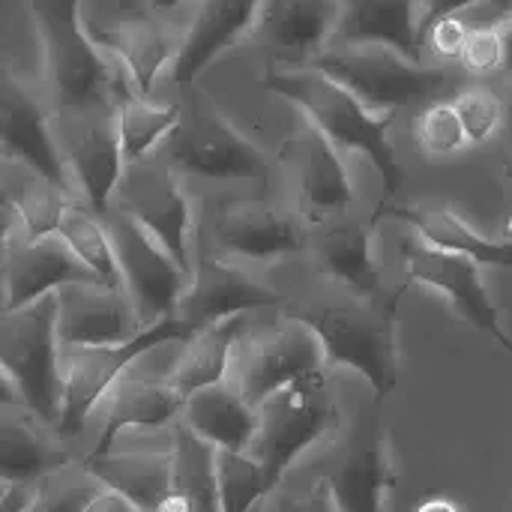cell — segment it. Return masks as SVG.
Here are the masks:
<instances>
[{
	"instance_id": "6da1fadb",
	"label": "cell",
	"mask_w": 512,
	"mask_h": 512,
	"mask_svg": "<svg viewBox=\"0 0 512 512\" xmlns=\"http://www.w3.org/2000/svg\"><path fill=\"white\" fill-rule=\"evenodd\" d=\"M264 87L294 102L309 123H315L336 147H348L363 153L384 180L387 198H396L402 186V165L387 138L396 111H372L351 87L336 81L318 66L303 69H279L267 66Z\"/></svg>"
},
{
	"instance_id": "7a4b0ae2",
	"label": "cell",
	"mask_w": 512,
	"mask_h": 512,
	"mask_svg": "<svg viewBox=\"0 0 512 512\" xmlns=\"http://www.w3.org/2000/svg\"><path fill=\"white\" fill-rule=\"evenodd\" d=\"M0 369L6 402L21 405L42 423H60L63 372L57 336V291L3 312Z\"/></svg>"
},
{
	"instance_id": "3957f363",
	"label": "cell",
	"mask_w": 512,
	"mask_h": 512,
	"mask_svg": "<svg viewBox=\"0 0 512 512\" xmlns=\"http://www.w3.org/2000/svg\"><path fill=\"white\" fill-rule=\"evenodd\" d=\"M411 285V282H408ZM408 285L366 297L363 303H339L315 312H294L315 327L321 336L327 366L357 369L381 405L399 384V348H396V315Z\"/></svg>"
},
{
	"instance_id": "277c9868",
	"label": "cell",
	"mask_w": 512,
	"mask_h": 512,
	"mask_svg": "<svg viewBox=\"0 0 512 512\" xmlns=\"http://www.w3.org/2000/svg\"><path fill=\"white\" fill-rule=\"evenodd\" d=\"M60 105L72 114L111 108V96L123 99L135 90L117 84L114 57L99 48L81 21V0H30Z\"/></svg>"
},
{
	"instance_id": "5b68a950",
	"label": "cell",
	"mask_w": 512,
	"mask_h": 512,
	"mask_svg": "<svg viewBox=\"0 0 512 512\" xmlns=\"http://www.w3.org/2000/svg\"><path fill=\"white\" fill-rule=\"evenodd\" d=\"M327 372L321 336L300 315H288L264 330L240 333L231 354L228 384L255 408L288 384Z\"/></svg>"
},
{
	"instance_id": "8992f818",
	"label": "cell",
	"mask_w": 512,
	"mask_h": 512,
	"mask_svg": "<svg viewBox=\"0 0 512 512\" xmlns=\"http://www.w3.org/2000/svg\"><path fill=\"white\" fill-rule=\"evenodd\" d=\"M192 327L177 315L162 318L144 327L138 336L117 345H60V372H63V414L57 432L63 438L78 435L93 414V408L111 393V387L123 378L126 366L141 354L168 345L186 342Z\"/></svg>"
},
{
	"instance_id": "52a82bcc",
	"label": "cell",
	"mask_w": 512,
	"mask_h": 512,
	"mask_svg": "<svg viewBox=\"0 0 512 512\" xmlns=\"http://www.w3.org/2000/svg\"><path fill=\"white\" fill-rule=\"evenodd\" d=\"M312 66L324 69L345 87H351L372 111H396L399 105L429 99L444 90L447 72L408 60L390 45H336L318 51Z\"/></svg>"
},
{
	"instance_id": "ba28073f",
	"label": "cell",
	"mask_w": 512,
	"mask_h": 512,
	"mask_svg": "<svg viewBox=\"0 0 512 512\" xmlns=\"http://www.w3.org/2000/svg\"><path fill=\"white\" fill-rule=\"evenodd\" d=\"M336 417L339 405L327 390V372L300 378L258 408V435L249 453L264 462L273 486L279 489L297 456L321 441Z\"/></svg>"
},
{
	"instance_id": "9c48e42d",
	"label": "cell",
	"mask_w": 512,
	"mask_h": 512,
	"mask_svg": "<svg viewBox=\"0 0 512 512\" xmlns=\"http://www.w3.org/2000/svg\"><path fill=\"white\" fill-rule=\"evenodd\" d=\"M102 222L108 228V237H111V246L117 255L123 288L129 291V297L141 315V324L150 327L162 318L177 315V303L189 282V273L126 210L108 207V213H102Z\"/></svg>"
},
{
	"instance_id": "30bf717a",
	"label": "cell",
	"mask_w": 512,
	"mask_h": 512,
	"mask_svg": "<svg viewBox=\"0 0 512 512\" xmlns=\"http://www.w3.org/2000/svg\"><path fill=\"white\" fill-rule=\"evenodd\" d=\"M159 153L165 165L207 180L255 177L267 171L261 150L219 111L204 105L183 108L177 126L159 144Z\"/></svg>"
},
{
	"instance_id": "8fae6325",
	"label": "cell",
	"mask_w": 512,
	"mask_h": 512,
	"mask_svg": "<svg viewBox=\"0 0 512 512\" xmlns=\"http://www.w3.org/2000/svg\"><path fill=\"white\" fill-rule=\"evenodd\" d=\"M114 198L117 207L126 210L132 219H138L192 276V252H189L192 210L171 165L144 162V159L126 162Z\"/></svg>"
},
{
	"instance_id": "7c38bea8",
	"label": "cell",
	"mask_w": 512,
	"mask_h": 512,
	"mask_svg": "<svg viewBox=\"0 0 512 512\" xmlns=\"http://www.w3.org/2000/svg\"><path fill=\"white\" fill-rule=\"evenodd\" d=\"M102 276L87 267L75 249L54 231L30 237L21 228L3 234V312L21 309L72 282H99ZM105 282V279H102Z\"/></svg>"
},
{
	"instance_id": "4fadbf2b",
	"label": "cell",
	"mask_w": 512,
	"mask_h": 512,
	"mask_svg": "<svg viewBox=\"0 0 512 512\" xmlns=\"http://www.w3.org/2000/svg\"><path fill=\"white\" fill-rule=\"evenodd\" d=\"M402 267L408 273V282H423V285L447 294L465 321H471L477 330L489 333L498 345H504L512 354V339L504 330L501 309L492 303V297L483 285L480 261L459 255V252L429 246V243L405 240L402 243Z\"/></svg>"
},
{
	"instance_id": "5bb4252c",
	"label": "cell",
	"mask_w": 512,
	"mask_h": 512,
	"mask_svg": "<svg viewBox=\"0 0 512 512\" xmlns=\"http://www.w3.org/2000/svg\"><path fill=\"white\" fill-rule=\"evenodd\" d=\"M144 330L123 285L72 282L57 291L60 345H117Z\"/></svg>"
},
{
	"instance_id": "9a60e30c",
	"label": "cell",
	"mask_w": 512,
	"mask_h": 512,
	"mask_svg": "<svg viewBox=\"0 0 512 512\" xmlns=\"http://www.w3.org/2000/svg\"><path fill=\"white\" fill-rule=\"evenodd\" d=\"M279 156L294 177L297 201L306 216L324 222L348 213L354 183L336 153V144L315 123H306L300 132L285 138Z\"/></svg>"
},
{
	"instance_id": "2e32d148",
	"label": "cell",
	"mask_w": 512,
	"mask_h": 512,
	"mask_svg": "<svg viewBox=\"0 0 512 512\" xmlns=\"http://www.w3.org/2000/svg\"><path fill=\"white\" fill-rule=\"evenodd\" d=\"M279 294L261 282H255L249 273H243L234 264L216 261L207 252L195 255L192 276L180 294L177 303V318L195 330L210 327L222 318L231 315H246L255 309L276 306Z\"/></svg>"
},
{
	"instance_id": "e0dca14e",
	"label": "cell",
	"mask_w": 512,
	"mask_h": 512,
	"mask_svg": "<svg viewBox=\"0 0 512 512\" xmlns=\"http://www.w3.org/2000/svg\"><path fill=\"white\" fill-rule=\"evenodd\" d=\"M0 147L6 162L27 165L45 180L72 189L66 156L54 144L45 111L9 72L0 84Z\"/></svg>"
},
{
	"instance_id": "ac0fdd59",
	"label": "cell",
	"mask_w": 512,
	"mask_h": 512,
	"mask_svg": "<svg viewBox=\"0 0 512 512\" xmlns=\"http://www.w3.org/2000/svg\"><path fill=\"white\" fill-rule=\"evenodd\" d=\"M87 123L69 138L66 165L78 180V189L99 216L108 213V201L126 171V150L117 129L114 108H99L84 114Z\"/></svg>"
},
{
	"instance_id": "d6986e66",
	"label": "cell",
	"mask_w": 512,
	"mask_h": 512,
	"mask_svg": "<svg viewBox=\"0 0 512 512\" xmlns=\"http://www.w3.org/2000/svg\"><path fill=\"white\" fill-rule=\"evenodd\" d=\"M90 36L99 42V48L105 54H111L117 63H123L129 84L141 96H147L153 90L156 78L162 75L168 60L177 57L180 42H183L174 36L171 27H165L153 15H141V12L123 15V18L111 21L108 27L93 30Z\"/></svg>"
},
{
	"instance_id": "ffe728a7",
	"label": "cell",
	"mask_w": 512,
	"mask_h": 512,
	"mask_svg": "<svg viewBox=\"0 0 512 512\" xmlns=\"http://www.w3.org/2000/svg\"><path fill=\"white\" fill-rule=\"evenodd\" d=\"M378 219V213L369 222L333 216L318 222V228L312 231V255L321 273L363 297L384 294V282L372 258V234Z\"/></svg>"
},
{
	"instance_id": "44dd1931",
	"label": "cell",
	"mask_w": 512,
	"mask_h": 512,
	"mask_svg": "<svg viewBox=\"0 0 512 512\" xmlns=\"http://www.w3.org/2000/svg\"><path fill=\"white\" fill-rule=\"evenodd\" d=\"M258 9L261 0H201V9L174 57V69H171L174 84L186 87L222 51H228L246 33H252Z\"/></svg>"
},
{
	"instance_id": "7402d4cb",
	"label": "cell",
	"mask_w": 512,
	"mask_h": 512,
	"mask_svg": "<svg viewBox=\"0 0 512 512\" xmlns=\"http://www.w3.org/2000/svg\"><path fill=\"white\" fill-rule=\"evenodd\" d=\"M213 237L222 249L252 258L273 261L300 255L306 249V228L297 216L270 207H225L213 219Z\"/></svg>"
},
{
	"instance_id": "603a6c76",
	"label": "cell",
	"mask_w": 512,
	"mask_h": 512,
	"mask_svg": "<svg viewBox=\"0 0 512 512\" xmlns=\"http://www.w3.org/2000/svg\"><path fill=\"white\" fill-rule=\"evenodd\" d=\"M342 12V0H261L252 36L267 48L315 57L336 36Z\"/></svg>"
},
{
	"instance_id": "cb8c5ba5",
	"label": "cell",
	"mask_w": 512,
	"mask_h": 512,
	"mask_svg": "<svg viewBox=\"0 0 512 512\" xmlns=\"http://www.w3.org/2000/svg\"><path fill=\"white\" fill-rule=\"evenodd\" d=\"M420 0H348L336 39L342 45H390L414 63H423Z\"/></svg>"
},
{
	"instance_id": "d4e9b609",
	"label": "cell",
	"mask_w": 512,
	"mask_h": 512,
	"mask_svg": "<svg viewBox=\"0 0 512 512\" xmlns=\"http://www.w3.org/2000/svg\"><path fill=\"white\" fill-rule=\"evenodd\" d=\"M186 396L165 378V381H144V378H120L108 393V414L105 429L93 456L111 453L114 441L126 429H156L168 426L183 414Z\"/></svg>"
},
{
	"instance_id": "484cf974",
	"label": "cell",
	"mask_w": 512,
	"mask_h": 512,
	"mask_svg": "<svg viewBox=\"0 0 512 512\" xmlns=\"http://www.w3.org/2000/svg\"><path fill=\"white\" fill-rule=\"evenodd\" d=\"M333 510L378 512L393 489V465L381 435H363L342 456L336 471L324 477Z\"/></svg>"
},
{
	"instance_id": "4316f807",
	"label": "cell",
	"mask_w": 512,
	"mask_h": 512,
	"mask_svg": "<svg viewBox=\"0 0 512 512\" xmlns=\"http://www.w3.org/2000/svg\"><path fill=\"white\" fill-rule=\"evenodd\" d=\"M375 213L381 219H402L429 246L468 255V258H474L480 264L512 267V240H489V237H483L453 207H402V204H393L387 198Z\"/></svg>"
},
{
	"instance_id": "83f0119b",
	"label": "cell",
	"mask_w": 512,
	"mask_h": 512,
	"mask_svg": "<svg viewBox=\"0 0 512 512\" xmlns=\"http://www.w3.org/2000/svg\"><path fill=\"white\" fill-rule=\"evenodd\" d=\"M183 423L219 450H249L258 435V408L222 381L186 396Z\"/></svg>"
},
{
	"instance_id": "f1b7e54d",
	"label": "cell",
	"mask_w": 512,
	"mask_h": 512,
	"mask_svg": "<svg viewBox=\"0 0 512 512\" xmlns=\"http://www.w3.org/2000/svg\"><path fill=\"white\" fill-rule=\"evenodd\" d=\"M171 438V498L165 510L216 512V447L186 423L174 426Z\"/></svg>"
},
{
	"instance_id": "f546056e",
	"label": "cell",
	"mask_w": 512,
	"mask_h": 512,
	"mask_svg": "<svg viewBox=\"0 0 512 512\" xmlns=\"http://www.w3.org/2000/svg\"><path fill=\"white\" fill-rule=\"evenodd\" d=\"M84 468L138 510H165L171 498V453H90Z\"/></svg>"
},
{
	"instance_id": "4dcf8cb0",
	"label": "cell",
	"mask_w": 512,
	"mask_h": 512,
	"mask_svg": "<svg viewBox=\"0 0 512 512\" xmlns=\"http://www.w3.org/2000/svg\"><path fill=\"white\" fill-rule=\"evenodd\" d=\"M240 333H243V315H231V318H222L210 327L195 330L186 339L183 357L177 360L168 381L183 396H192L195 390H204L213 384H222L228 378L234 342Z\"/></svg>"
},
{
	"instance_id": "1f68e13d",
	"label": "cell",
	"mask_w": 512,
	"mask_h": 512,
	"mask_svg": "<svg viewBox=\"0 0 512 512\" xmlns=\"http://www.w3.org/2000/svg\"><path fill=\"white\" fill-rule=\"evenodd\" d=\"M69 465V456L48 444L27 420L6 417L0 423V480L39 483Z\"/></svg>"
},
{
	"instance_id": "d6a6232c",
	"label": "cell",
	"mask_w": 512,
	"mask_h": 512,
	"mask_svg": "<svg viewBox=\"0 0 512 512\" xmlns=\"http://www.w3.org/2000/svg\"><path fill=\"white\" fill-rule=\"evenodd\" d=\"M69 204H75L72 189L57 186L24 165L21 189L6 183V210H12L15 216V225H6V228H21L30 237L54 234Z\"/></svg>"
},
{
	"instance_id": "836d02e7",
	"label": "cell",
	"mask_w": 512,
	"mask_h": 512,
	"mask_svg": "<svg viewBox=\"0 0 512 512\" xmlns=\"http://www.w3.org/2000/svg\"><path fill=\"white\" fill-rule=\"evenodd\" d=\"M114 114H117V129H120L123 150H126V162H135V159H144V153H150L153 147H159L165 141V135L177 126L183 108L180 105H153L141 93H129V96L117 99Z\"/></svg>"
},
{
	"instance_id": "e575fe53",
	"label": "cell",
	"mask_w": 512,
	"mask_h": 512,
	"mask_svg": "<svg viewBox=\"0 0 512 512\" xmlns=\"http://www.w3.org/2000/svg\"><path fill=\"white\" fill-rule=\"evenodd\" d=\"M57 234L75 249V255L93 267L108 285H123V276H120V267H117V255H114V246H111V237H108V228L102 222V216L75 201L66 207L60 225H57Z\"/></svg>"
},
{
	"instance_id": "d590c367",
	"label": "cell",
	"mask_w": 512,
	"mask_h": 512,
	"mask_svg": "<svg viewBox=\"0 0 512 512\" xmlns=\"http://www.w3.org/2000/svg\"><path fill=\"white\" fill-rule=\"evenodd\" d=\"M216 486H219L222 512L249 510L276 489L258 456H252L249 450H219V447H216Z\"/></svg>"
},
{
	"instance_id": "8d00e7d4",
	"label": "cell",
	"mask_w": 512,
	"mask_h": 512,
	"mask_svg": "<svg viewBox=\"0 0 512 512\" xmlns=\"http://www.w3.org/2000/svg\"><path fill=\"white\" fill-rule=\"evenodd\" d=\"M417 138H420L423 150L432 156H453L468 144L462 117L453 102L429 105L417 120Z\"/></svg>"
},
{
	"instance_id": "74e56055",
	"label": "cell",
	"mask_w": 512,
	"mask_h": 512,
	"mask_svg": "<svg viewBox=\"0 0 512 512\" xmlns=\"http://www.w3.org/2000/svg\"><path fill=\"white\" fill-rule=\"evenodd\" d=\"M456 111L462 117L468 144H483L495 135V129L504 120V105L489 87H471L456 96Z\"/></svg>"
},
{
	"instance_id": "f35d334b",
	"label": "cell",
	"mask_w": 512,
	"mask_h": 512,
	"mask_svg": "<svg viewBox=\"0 0 512 512\" xmlns=\"http://www.w3.org/2000/svg\"><path fill=\"white\" fill-rule=\"evenodd\" d=\"M468 72L474 75H486V72H495L501 69V36H498V27H477V30H468V39L456 57Z\"/></svg>"
},
{
	"instance_id": "ab89813d",
	"label": "cell",
	"mask_w": 512,
	"mask_h": 512,
	"mask_svg": "<svg viewBox=\"0 0 512 512\" xmlns=\"http://www.w3.org/2000/svg\"><path fill=\"white\" fill-rule=\"evenodd\" d=\"M465 39H468V27L456 15H444L432 21L423 33V45H432V51L441 57H459Z\"/></svg>"
},
{
	"instance_id": "60d3db41",
	"label": "cell",
	"mask_w": 512,
	"mask_h": 512,
	"mask_svg": "<svg viewBox=\"0 0 512 512\" xmlns=\"http://www.w3.org/2000/svg\"><path fill=\"white\" fill-rule=\"evenodd\" d=\"M477 3H498V6H507L510 0H423V15H420V36L426 33V27L444 15H459L462 9L468 6H477Z\"/></svg>"
},
{
	"instance_id": "b9f144b4",
	"label": "cell",
	"mask_w": 512,
	"mask_h": 512,
	"mask_svg": "<svg viewBox=\"0 0 512 512\" xmlns=\"http://www.w3.org/2000/svg\"><path fill=\"white\" fill-rule=\"evenodd\" d=\"M498 36H501V69L512 78V18L498 24Z\"/></svg>"
},
{
	"instance_id": "7bdbcfd3",
	"label": "cell",
	"mask_w": 512,
	"mask_h": 512,
	"mask_svg": "<svg viewBox=\"0 0 512 512\" xmlns=\"http://www.w3.org/2000/svg\"><path fill=\"white\" fill-rule=\"evenodd\" d=\"M420 510L423 512H429V510L459 512V504H453V501H426V504H420Z\"/></svg>"
},
{
	"instance_id": "ee69618b",
	"label": "cell",
	"mask_w": 512,
	"mask_h": 512,
	"mask_svg": "<svg viewBox=\"0 0 512 512\" xmlns=\"http://www.w3.org/2000/svg\"><path fill=\"white\" fill-rule=\"evenodd\" d=\"M153 3V12H168V9H174L177 3H183V0H150Z\"/></svg>"
}]
</instances>
